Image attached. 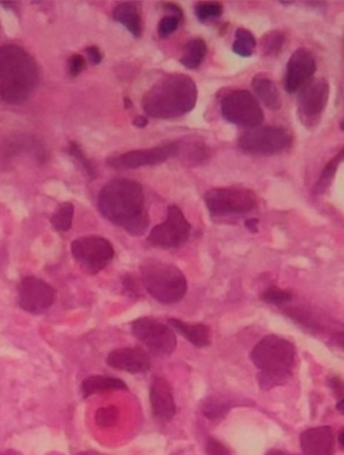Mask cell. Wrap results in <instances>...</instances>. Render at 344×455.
<instances>
[{
    "label": "cell",
    "mask_w": 344,
    "mask_h": 455,
    "mask_svg": "<svg viewBox=\"0 0 344 455\" xmlns=\"http://www.w3.org/2000/svg\"><path fill=\"white\" fill-rule=\"evenodd\" d=\"M150 401L153 413L158 420L168 422L175 417V401L171 391V386L165 378H154L150 389Z\"/></svg>",
    "instance_id": "17"
},
{
    "label": "cell",
    "mask_w": 344,
    "mask_h": 455,
    "mask_svg": "<svg viewBox=\"0 0 344 455\" xmlns=\"http://www.w3.org/2000/svg\"><path fill=\"white\" fill-rule=\"evenodd\" d=\"M0 455H22V453L18 450L7 449V450H0Z\"/></svg>",
    "instance_id": "41"
},
{
    "label": "cell",
    "mask_w": 344,
    "mask_h": 455,
    "mask_svg": "<svg viewBox=\"0 0 344 455\" xmlns=\"http://www.w3.org/2000/svg\"><path fill=\"white\" fill-rule=\"evenodd\" d=\"M78 455H97L96 453H79Z\"/></svg>",
    "instance_id": "45"
},
{
    "label": "cell",
    "mask_w": 344,
    "mask_h": 455,
    "mask_svg": "<svg viewBox=\"0 0 344 455\" xmlns=\"http://www.w3.org/2000/svg\"><path fill=\"white\" fill-rule=\"evenodd\" d=\"M343 156L344 151L342 150L338 155L335 156L333 159H331V160L326 165V167L323 168L321 178L318 179L316 184H315V189H314V192H315L316 195H321V194H324V192L327 191V189L330 187V184L333 183V178H335V175H336V171H338L339 165H340V163H342V160H343Z\"/></svg>",
    "instance_id": "25"
},
{
    "label": "cell",
    "mask_w": 344,
    "mask_h": 455,
    "mask_svg": "<svg viewBox=\"0 0 344 455\" xmlns=\"http://www.w3.org/2000/svg\"><path fill=\"white\" fill-rule=\"evenodd\" d=\"M220 112L227 122L244 129L259 127L264 120L258 99L247 90H237L225 96Z\"/></svg>",
    "instance_id": "8"
},
{
    "label": "cell",
    "mask_w": 344,
    "mask_h": 455,
    "mask_svg": "<svg viewBox=\"0 0 344 455\" xmlns=\"http://www.w3.org/2000/svg\"><path fill=\"white\" fill-rule=\"evenodd\" d=\"M168 326L171 329L177 330L196 348H207L211 345V331H210L208 326H206V324H186L183 321L171 318V319H168Z\"/></svg>",
    "instance_id": "20"
},
{
    "label": "cell",
    "mask_w": 344,
    "mask_h": 455,
    "mask_svg": "<svg viewBox=\"0 0 344 455\" xmlns=\"http://www.w3.org/2000/svg\"><path fill=\"white\" fill-rule=\"evenodd\" d=\"M55 297V288L36 276H25L18 288L19 306L30 314L46 312L54 305Z\"/></svg>",
    "instance_id": "14"
},
{
    "label": "cell",
    "mask_w": 344,
    "mask_h": 455,
    "mask_svg": "<svg viewBox=\"0 0 344 455\" xmlns=\"http://www.w3.org/2000/svg\"><path fill=\"white\" fill-rule=\"evenodd\" d=\"M231 408V402L225 396H211L203 403V414L208 420H216L223 418Z\"/></svg>",
    "instance_id": "27"
},
{
    "label": "cell",
    "mask_w": 344,
    "mask_h": 455,
    "mask_svg": "<svg viewBox=\"0 0 344 455\" xmlns=\"http://www.w3.org/2000/svg\"><path fill=\"white\" fill-rule=\"evenodd\" d=\"M182 19L183 18L177 16V15H167L165 18H162V20L159 22V25H158L159 36L168 37V36L172 35L178 30L179 25L182 23Z\"/></svg>",
    "instance_id": "33"
},
{
    "label": "cell",
    "mask_w": 344,
    "mask_h": 455,
    "mask_svg": "<svg viewBox=\"0 0 344 455\" xmlns=\"http://www.w3.org/2000/svg\"><path fill=\"white\" fill-rule=\"evenodd\" d=\"M190 232V222L183 211L178 206H170L166 220L151 230L148 242L159 249H175L187 242Z\"/></svg>",
    "instance_id": "11"
},
{
    "label": "cell",
    "mask_w": 344,
    "mask_h": 455,
    "mask_svg": "<svg viewBox=\"0 0 344 455\" xmlns=\"http://www.w3.org/2000/svg\"><path fill=\"white\" fill-rule=\"evenodd\" d=\"M244 226L249 228L252 234H255V232L259 231V220L258 219H247L246 223H244Z\"/></svg>",
    "instance_id": "39"
},
{
    "label": "cell",
    "mask_w": 344,
    "mask_h": 455,
    "mask_svg": "<svg viewBox=\"0 0 344 455\" xmlns=\"http://www.w3.org/2000/svg\"><path fill=\"white\" fill-rule=\"evenodd\" d=\"M204 202L214 216L249 213L258 206L256 194L246 187H216L206 192Z\"/></svg>",
    "instance_id": "6"
},
{
    "label": "cell",
    "mask_w": 344,
    "mask_h": 455,
    "mask_svg": "<svg viewBox=\"0 0 344 455\" xmlns=\"http://www.w3.org/2000/svg\"><path fill=\"white\" fill-rule=\"evenodd\" d=\"M107 365L121 372L139 374L150 370L151 358L147 351L138 348H117L108 354Z\"/></svg>",
    "instance_id": "16"
},
{
    "label": "cell",
    "mask_w": 344,
    "mask_h": 455,
    "mask_svg": "<svg viewBox=\"0 0 344 455\" xmlns=\"http://www.w3.org/2000/svg\"><path fill=\"white\" fill-rule=\"evenodd\" d=\"M132 124H134L135 127H138V129H144V127L148 124V119H147V118H144V117H136V118L134 119V122H132Z\"/></svg>",
    "instance_id": "40"
},
{
    "label": "cell",
    "mask_w": 344,
    "mask_h": 455,
    "mask_svg": "<svg viewBox=\"0 0 344 455\" xmlns=\"http://www.w3.org/2000/svg\"><path fill=\"white\" fill-rule=\"evenodd\" d=\"M143 286L155 300L174 305L187 294V279L175 264L147 259L141 266Z\"/></svg>",
    "instance_id": "5"
},
{
    "label": "cell",
    "mask_w": 344,
    "mask_h": 455,
    "mask_svg": "<svg viewBox=\"0 0 344 455\" xmlns=\"http://www.w3.org/2000/svg\"><path fill=\"white\" fill-rule=\"evenodd\" d=\"M292 134L285 127H255L239 139V148L251 155H276L292 144Z\"/></svg>",
    "instance_id": "7"
},
{
    "label": "cell",
    "mask_w": 344,
    "mask_h": 455,
    "mask_svg": "<svg viewBox=\"0 0 344 455\" xmlns=\"http://www.w3.org/2000/svg\"><path fill=\"white\" fill-rule=\"evenodd\" d=\"M69 154L75 159V162L81 166V168L83 170L84 172H85L91 179L96 178L97 172H96L95 166H94V165H93V162L85 156V154L83 153V150H82V147H81L79 144L76 143V142H71V143L69 144Z\"/></svg>",
    "instance_id": "30"
},
{
    "label": "cell",
    "mask_w": 344,
    "mask_h": 455,
    "mask_svg": "<svg viewBox=\"0 0 344 455\" xmlns=\"http://www.w3.org/2000/svg\"><path fill=\"white\" fill-rule=\"evenodd\" d=\"M82 394L84 398L94 396V394H102V393H108V391H115V390H126L127 384H124L121 379L114 378V377H105V375H94L88 377L82 382Z\"/></svg>",
    "instance_id": "22"
},
{
    "label": "cell",
    "mask_w": 344,
    "mask_h": 455,
    "mask_svg": "<svg viewBox=\"0 0 344 455\" xmlns=\"http://www.w3.org/2000/svg\"><path fill=\"white\" fill-rule=\"evenodd\" d=\"M207 55V45L201 37H195L190 40L184 48L180 57V63L190 70L198 69L203 63Z\"/></svg>",
    "instance_id": "23"
},
{
    "label": "cell",
    "mask_w": 344,
    "mask_h": 455,
    "mask_svg": "<svg viewBox=\"0 0 344 455\" xmlns=\"http://www.w3.org/2000/svg\"><path fill=\"white\" fill-rule=\"evenodd\" d=\"M198 102V87L189 75L170 73L143 96V110L155 119H177L191 112Z\"/></svg>",
    "instance_id": "2"
},
{
    "label": "cell",
    "mask_w": 344,
    "mask_h": 455,
    "mask_svg": "<svg viewBox=\"0 0 344 455\" xmlns=\"http://www.w3.org/2000/svg\"><path fill=\"white\" fill-rule=\"evenodd\" d=\"M73 213H75L73 204L70 202L60 204L51 216V223H52L54 228L59 232H67L72 228Z\"/></svg>",
    "instance_id": "28"
},
{
    "label": "cell",
    "mask_w": 344,
    "mask_h": 455,
    "mask_svg": "<svg viewBox=\"0 0 344 455\" xmlns=\"http://www.w3.org/2000/svg\"><path fill=\"white\" fill-rule=\"evenodd\" d=\"M179 142L156 146L153 148L132 150L119 155L111 156L107 159V165L112 168L132 170V168L156 166L165 163L167 159L178 154Z\"/></svg>",
    "instance_id": "13"
},
{
    "label": "cell",
    "mask_w": 344,
    "mask_h": 455,
    "mask_svg": "<svg viewBox=\"0 0 344 455\" xmlns=\"http://www.w3.org/2000/svg\"><path fill=\"white\" fill-rule=\"evenodd\" d=\"M124 106H126V108L132 107V103H131V100L129 98H124Z\"/></svg>",
    "instance_id": "43"
},
{
    "label": "cell",
    "mask_w": 344,
    "mask_h": 455,
    "mask_svg": "<svg viewBox=\"0 0 344 455\" xmlns=\"http://www.w3.org/2000/svg\"><path fill=\"white\" fill-rule=\"evenodd\" d=\"M40 81L34 57L18 45L0 47V98L8 103H20L32 94Z\"/></svg>",
    "instance_id": "3"
},
{
    "label": "cell",
    "mask_w": 344,
    "mask_h": 455,
    "mask_svg": "<svg viewBox=\"0 0 344 455\" xmlns=\"http://www.w3.org/2000/svg\"><path fill=\"white\" fill-rule=\"evenodd\" d=\"M206 454L207 455H231L228 447L226 444H222L220 441L215 439V438H210L207 441V446H206Z\"/></svg>",
    "instance_id": "34"
},
{
    "label": "cell",
    "mask_w": 344,
    "mask_h": 455,
    "mask_svg": "<svg viewBox=\"0 0 344 455\" xmlns=\"http://www.w3.org/2000/svg\"><path fill=\"white\" fill-rule=\"evenodd\" d=\"M343 430L340 432V435H339V444H340V449H343Z\"/></svg>",
    "instance_id": "44"
},
{
    "label": "cell",
    "mask_w": 344,
    "mask_h": 455,
    "mask_svg": "<svg viewBox=\"0 0 344 455\" xmlns=\"http://www.w3.org/2000/svg\"><path fill=\"white\" fill-rule=\"evenodd\" d=\"M336 408H338V411L340 413V414H344V401L343 399H340L339 402H338V405H336Z\"/></svg>",
    "instance_id": "42"
},
{
    "label": "cell",
    "mask_w": 344,
    "mask_h": 455,
    "mask_svg": "<svg viewBox=\"0 0 344 455\" xmlns=\"http://www.w3.org/2000/svg\"><path fill=\"white\" fill-rule=\"evenodd\" d=\"M252 88L255 95L261 100V103L273 111H278L282 107V98L273 81L266 73H258L252 79Z\"/></svg>",
    "instance_id": "21"
},
{
    "label": "cell",
    "mask_w": 344,
    "mask_h": 455,
    "mask_svg": "<svg viewBox=\"0 0 344 455\" xmlns=\"http://www.w3.org/2000/svg\"><path fill=\"white\" fill-rule=\"evenodd\" d=\"M316 72V60L309 48H297L285 69V88L288 94L299 93Z\"/></svg>",
    "instance_id": "15"
},
{
    "label": "cell",
    "mask_w": 344,
    "mask_h": 455,
    "mask_svg": "<svg viewBox=\"0 0 344 455\" xmlns=\"http://www.w3.org/2000/svg\"><path fill=\"white\" fill-rule=\"evenodd\" d=\"M256 47V39L247 28H237L235 32V40L232 45V51L242 57L249 58Z\"/></svg>",
    "instance_id": "24"
},
{
    "label": "cell",
    "mask_w": 344,
    "mask_h": 455,
    "mask_svg": "<svg viewBox=\"0 0 344 455\" xmlns=\"http://www.w3.org/2000/svg\"><path fill=\"white\" fill-rule=\"evenodd\" d=\"M97 208L111 223L134 237L147 231L150 216L142 184L136 180L117 178L108 182L99 192Z\"/></svg>",
    "instance_id": "1"
},
{
    "label": "cell",
    "mask_w": 344,
    "mask_h": 455,
    "mask_svg": "<svg viewBox=\"0 0 344 455\" xmlns=\"http://www.w3.org/2000/svg\"><path fill=\"white\" fill-rule=\"evenodd\" d=\"M285 455H291V454H285Z\"/></svg>",
    "instance_id": "46"
},
{
    "label": "cell",
    "mask_w": 344,
    "mask_h": 455,
    "mask_svg": "<svg viewBox=\"0 0 344 455\" xmlns=\"http://www.w3.org/2000/svg\"><path fill=\"white\" fill-rule=\"evenodd\" d=\"M328 384H330V386L333 387V390L338 393V394H343V382H342V379L340 378H331L330 381H328Z\"/></svg>",
    "instance_id": "38"
},
{
    "label": "cell",
    "mask_w": 344,
    "mask_h": 455,
    "mask_svg": "<svg viewBox=\"0 0 344 455\" xmlns=\"http://www.w3.org/2000/svg\"><path fill=\"white\" fill-rule=\"evenodd\" d=\"M162 7L166 11L170 12V15H177V16L183 18V10H182V7H179L178 4H175V3H162Z\"/></svg>",
    "instance_id": "37"
},
{
    "label": "cell",
    "mask_w": 344,
    "mask_h": 455,
    "mask_svg": "<svg viewBox=\"0 0 344 455\" xmlns=\"http://www.w3.org/2000/svg\"><path fill=\"white\" fill-rule=\"evenodd\" d=\"M73 259L85 273L97 274L107 267L115 256L114 246L109 240L96 235L82 237L71 244Z\"/></svg>",
    "instance_id": "9"
},
{
    "label": "cell",
    "mask_w": 344,
    "mask_h": 455,
    "mask_svg": "<svg viewBox=\"0 0 344 455\" xmlns=\"http://www.w3.org/2000/svg\"><path fill=\"white\" fill-rule=\"evenodd\" d=\"M85 54H87L90 61L93 64H95V66L100 64L102 60H103V54H102V51L96 47V46H90V47L85 48Z\"/></svg>",
    "instance_id": "36"
},
{
    "label": "cell",
    "mask_w": 344,
    "mask_h": 455,
    "mask_svg": "<svg viewBox=\"0 0 344 455\" xmlns=\"http://www.w3.org/2000/svg\"><path fill=\"white\" fill-rule=\"evenodd\" d=\"M292 298H294L292 292L278 288H268L267 291H264L261 294V300L270 303V305H275V306L287 305V303H290L292 300Z\"/></svg>",
    "instance_id": "31"
},
{
    "label": "cell",
    "mask_w": 344,
    "mask_h": 455,
    "mask_svg": "<svg viewBox=\"0 0 344 455\" xmlns=\"http://www.w3.org/2000/svg\"><path fill=\"white\" fill-rule=\"evenodd\" d=\"M330 84L324 78H314L297 95V115L306 127H315L327 107Z\"/></svg>",
    "instance_id": "10"
},
{
    "label": "cell",
    "mask_w": 344,
    "mask_h": 455,
    "mask_svg": "<svg viewBox=\"0 0 344 455\" xmlns=\"http://www.w3.org/2000/svg\"><path fill=\"white\" fill-rule=\"evenodd\" d=\"M300 447L306 455H333L335 437L330 426L312 427L300 435Z\"/></svg>",
    "instance_id": "18"
},
{
    "label": "cell",
    "mask_w": 344,
    "mask_h": 455,
    "mask_svg": "<svg viewBox=\"0 0 344 455\" xmlns=\"http://www.w3.org/2000/svg\"><path fill=\"white\" fill-rule=\"evenodd\" d=\"M295 348L291 342L278 336H264L252 348L251 360L261 370V389L270 390L285 384L295 363Z\"/></svg>",
    "instance_id": "4"
},
{
    "label": "cell",
    "mask_w": 344,
    "mask_h": 455,
    "mask_svg": "<svg viewBox=\"0 0 344 455\" xmlns=\"http://www.w3.org/2000/svg\"><path fill=\"white\" fill-rule=\"evenodd\" d=\"M141 4L138 3H119L114 8V19L126 27L131 32V35L135 37H141L143 32L142 16L139 11Z\"/></svg>",
    "instance_id": "19"
},
{
    "label": "cell",
    "mask_w": 344,
    "mask_h": 455,
    "mask_svg": "<svg viewBox=\"0 0 344 455\" xmlns=\"http://www.w3.org/2000/svg\"><path fill=\"white\" fill-rule=\"evenodd\" d=\"M132 334L155 355L167 357L177 348V336L167 324L151 318H139L132 324Z\"/></svg>",
    "instance_id": "12"
},
{
    "label": "cell",
    "mask_w": 344,
    "mask_h": 455,
    "mask_svg": "<svg viewBox=\"0 0 344 455\" xmlns=\"http://www.w3.org/2000/svg\"><path fill=\"white\" fill-rule=\"evenodd\" d=\"M96 425L107 429V427H112L118 423L119 420V410L115 406H108V408H99L95 414Z\"/></svg>",
    "instance_id": "32"
},
{
    "label": "cell",
    "mask_w": 344,
    "mask_h": 455,
    "mask_svg": "<svg viewBox=\"0 0 344 455\" xmlns=\"http://www.w3.org/2000/svg\"><path fill=\"white\" fill-rule=\"evenodd\" d=\"M195 13L201 22H210L220 18L223 6L219 1H199L195 4Z\"/></svg>",
    "instance_id": "29"
},
{
    "label": "cell",
    "mask_w": 344,
    "mask_h": 455,
    "mask_svg": "<svg viewBox=\"0 0 344 455\" xmlns=\"http://www.w3.org/2000/svg\"><path fill=\"white\" fill-rule=\"evenodd\" d=\"M69 72L71 76H78L85 69V59L79 54H73L69 59Z\"/></svg>",
    "instance_id": "35"
},
{
    "label": "cell",
    "mask_w": 344,
    "mask_h": 455,
    "mask_svg": "<svg viewBox=\"0 0 344 455\" xmlns=\"http://www.w3.org/2000/svg\"><path fill=\"white\" fill-rule=\"evenodd\" d=\"M287 43V36L282 31H270L261 36V48L263 55H279Z\"/></svg>",
    "instance_id": "26"
}]
</instances>
